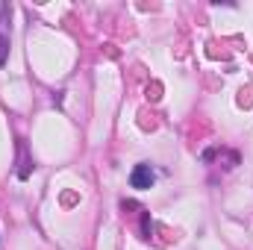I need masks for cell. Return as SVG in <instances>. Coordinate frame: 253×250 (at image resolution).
Returning <instances> with one entry per match:
<instances>
[{
	"mask_svg": "<svg viewBox=\"0 0 253 250\" xmlns=\"http://www.w3.org/2000/svg\"><path fill=\"white\" fill-rule=\"evenodd\" d=\"M6 53H9V36L0 33V65H6Z\"/></svg>",
	"mask_w": 253,
	"mask_h": 250,
	"instance_id": "cell-2",
	"label": "cell"
},
{
	"mask_svg": "<svg viewBox=\"0 0 253 250\" xmlns=\"http://www.w3.org/2000/svg\"><path fill=\"white\" fill-rule=\"evenodd\" d=\"M153 183H156V174H153V168H150V165H144V162H141V165H135V168H132V174H129V186H132V188L144 191V188H150Z\"/></svg>",
	"mask_w": 253,
	"mask_h": 250,
	"instance_id": "cell-1",
	"label": "cell"
}]
</instances>
